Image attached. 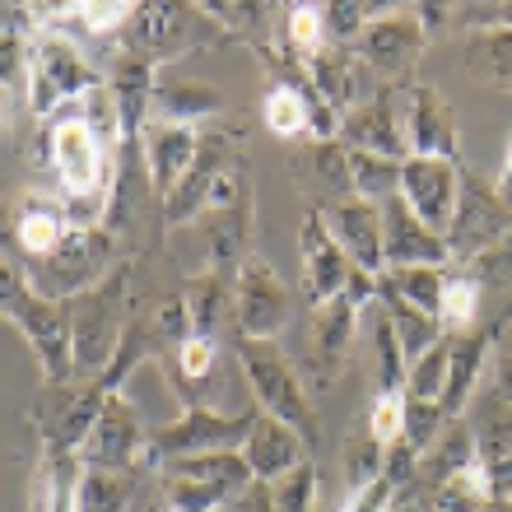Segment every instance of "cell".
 Segmentation results:
<instances>
[{
    "label": "cell",
    "mask_w": 512,
    "mask_h": 512,
    "mask_svg": "<svg viewBox=\"0 0 512 512\" xmlns=\"http://www.w3.org/2000/svg\"><path fill=\"white\" fill-rule=\"evenodd\" d=\"M489 368H494V396H499V401H512V322L494 326Z\"/></svg>",
    "instance_id": "cell-52"
},
{
    "label": "cell",
    "mask_w": 512,
    "mask_h": 512,
    "mask_svg": "<svg viewBox=\"0 0 512 512\" xmlns=\"http://www.w3.org/2000/svg\"><path fill=\"white\" fill-rule=\"evenodd\" d=\"M154 70H159V66H154L149 56L131 52V47H122V52L112 56L108 89H112V98H117V112H122L126 140H131V135H140L149 126V112H154V89H159Z\"/></svg>",
    "instance_id": "cell-26"
},
{
    "label": "cell",
    "mask_w": 512,
    "mask_h": 512,
    "mask_svg": "<svg viewBox=\"0 0 512 512\" xmlns=\"http://www.w3.org/2000/svg\"><path fill=\"white\" fill-rule=\"evenodd\" d=\"M294 182L312 196V210H331L336 201L354 196L350 182V149L340 140H308L303 149H294Z\"/></svg>",
    "instance_id": "cell-24"
},
{
    "label": "cell",
    "mask_w": 512,
    "mask_h": 512,
    "mask_svg": "<svg viewBox=\"0 0 512 512\" xmlns=\"http://www.w3.org/2000/svg\"><path fill=\"white\" fill-rule=\"evenodd\" d=\"M126 289H131L126 270H112L98 289L70 298V317H75V378L80 382H98L108 373L112 359H117V350H122V336L131 326L122 317Z\"/></svg>",
    "instance_id": "cell-6"
},
{
    "label": "cell",
    "mask_w": 512,
    "mask_h": 512,
    "mask_svg": "<svg viewBox=\"0 0 512 512\" xmlns=\"http://www.w3.org/2000/svg\"><path fill=\"white\" fill-rule=\"evenodd\" d=\"M396 508H401V494H396V485H391L387 475L364 489H350L345 503H340V512H396Z\"/></svg>",
    "instance_id": "cell-51"
},
{
    "label": "cell",
    "mask_w": 512,
    "mask_h": 512,
    "mask_svg": "<svg viewBox=\"0 0 512 512\" xmlns=\"http://www.w3.org/2000/svg\"><path fill=\"white\" fill-rule=\"evenodd\" d=\"M308 447H312L308 438L294 433L289 424H280V419H270V415H256L252 433H247V443H243V457H247V466H252L256 485H275V480H284L294 466L308 461Z\"/></svg>",
    "instance_id": "cell-25"
},
{
    "label": "cell",
    "mask_w": 512,
    "mask_h": 512,
    "mask_svg": "<svg viewBox=\"0 0 512 512\" xmlns=\"http://www.w3.org/2000/svg\"><path fill=\"white\" fill-rule=\"evenodd\" d=\"M350 182H354V196L387 205L391 196H401V163L350 149Z\"/></svg>",
    "instance_id": "cell-43"
},
{
    "label": "cell",
    "mask_w": 512,
    "mask_h": 512,
    "mask_svg": "<svg viewBox=\"0 0 512 512\" xmlns=\"http://www.w3.org/2000/svg\"><path fill=\"white\" fill-rule=\"evenodd\" d=\"M182 298H187L196 336H215L219 322L229 317L233 298H238V280L219 275V270H201V275H191V280L182 284Z\"/></svg>",
    "instance_id": "cell-34"
},
{
    "label": "cell",
    "mask_w": 512,
    "mask_h": 512,
    "mask_svg": "<svg viewBox=\"0 0 512 512\" xmlns=\"http://www.w3.org/2000/svg\"><path fill=\"white\" fill-rule=\"evenodd\" d=\"M461 270H466L480 289H512V238L499 243V247H489V252H480Z\"/></svg>",
    "instance_id": "cell-49"
},
{
    "label": "cell",
    "mask_w": 512,
    "mask_h": 512,
    "mask_svg": "<svg viewBox=\"0 0 512 512\" xmlns=\"http://www.w3.org/2000/svg\"><path fill=\"white\" fill-rule=\"evenodd\" d=\"M443 280H447V270H433V266H405V270H382V275H378L382 289H391L396 298H405L410 308L429 312V317H438V303H443Z\"/></svg>",
    "instance_id": "cell-41"
},
{
    "label": "cell",
    "mask_w": 512,
    "mask_h": 512,
    "mask_svg": "<svg viewBox=\"0 0 512 512\" xmlns=\"http://www.w3.org/2000/svg\"><path fill=\"white\" fill-rule=\"evenodd\" d=\"M340 466H345V485L350 489L373 485V480H382V471H387V443L373 433L368 415L354 419L350 433H345V443H340Z\"/></svg>",
    "instance_id": "cell-35"
},
{
    "label": "cell",
    "mask_w": 512,
    "mask_h": 512,
    "mask_svg": "<svg viewBox=\"0 0 512 512\" xmlns=\"http://www.w3.org/2000/svg\"><path fill=\"white\" fill-rule=\"evenodd\" d=\"M466 75L489 89H508L512 94V28H485V33H466Z\"/></svg>",
    "instance_id": "cell-33"
},
{
    "label": "cell",
    "mask_w": 512,
    "mask_h": 512,
    "mask_svg": "<svg viewBox=\"0 0 512 512\" xmlns=\"http://www.w3.org/2000/svg\"><path fill=\"white\" fill-rule=\"evenodd\" d=\"M489 508H494V489H489L480 461L457 475H447L443 485L424 499V512H489Z\"/></svg>",
    "instance_id": "cell-38"
},
{
    "label": "cell",
    "mask_w": 512,
    "mask_h": 512,
    "mask_svg": "<svg viewBox=\"0 0 512 512\" xmlns=\"http://www.w3.org/2000/svg\"><path fill=\"white\" fill-rule=\"evenodd\" d=\"M494 508H499V512H512V499H503V503H494Z\"/></svg>",
    "instance_id": "cell-55"
},
{
    "label": "cell",
    "mask_w": 512,
    "mask_h": 512,
    "mask_svg": "<svg viewBox=\"0 0 512 512\" xmlns=\"http://www.w3.org/2000/svg\"><path fill=\"white\" fill-rule=\"evenodd\" d=\"M201 126H177V122H159L149 117V126L140 131V149H145V173H149V187L159 201L173 196V187L187 177V168L196 163L201 154Z\"/></svg>",
    "instance_id": "cell-22"
},
{
    "label": "cell",
    "mask_w": 512,
    "mask_h": 512,
    "mask_svg": "<svg viewBox=\"0 0 512 512\" xmlns=\"http://www.w3.org/2000/svg\"><path fill=\"white\" fill-rule=\"evenodd\" d=\"M466 466H475V429H471V415H457V419H447V429L419 457V503L429 499L447 475L466 471Z\"/></svg>",
    "instance_id": "cell-30"
},
{
    "label": "cell",
    "mask_w": 512,
    "mask_h": 512,
    "mask_svg": "<svg viewBox=\"0 0 512 512\" xmlns=\"http://www.w3.org/2000/svg\"><path fill=\"white\" fill-rule=\"evenodd\" d=\"M219 364V340L215 336H191L182 340V350L173 354V368L182 382H205Z\"/></svg>",
    "instance_id": "cell-47"
},
{
    "label": "cell",
    "mask_w": 512,
    "mask_h": 512,
    "mask_svg": "<svg viewBox=\"0 0 512 512\" xmlns=\"http://www.w3.org/2000/svg\"><path fill=\"white\" fill-rule=\"evenodd\" d=\"M494 350V326H475L466 336H452V364H447V391H443V415L457 419L471 410V396L480 387V373Z\"/></svg>",
    "instance_id": "cell-29"
},
{
    "label": "cell",
    "mask_w": 512,
    "mask_h": 512,
    "mask_svg": "<svg viewBox=\"0 0 512 512\" xmlns=\"http://www.w3.org/2000/svg\"><path fill=\"white\" fill-rule=\"evenodd\" d=\"M270 499H275V512H317V499H322V471L303 461L294 471L270 485Z\"/></svg>",
    "instance_id": "cell-45"
},
{
    "label": "cell",
    "mask_w": 512,
    "mask_h": 512,
    "mask_svg": "<svg viewBox=\"0 0 512 512\" xmlns=\"http://www.w3.org/2000/svg\"><path fill=\"white\" fill-rule=\"evenodd\" d=\"M391 5H378V0H331L322 5V24H326V42L336 47H354V42L368 33L373 19H382Z\"/></svg>",
    "instance_id": "cell-42"
},
{
    "label": "cell",
    "mask_w": 512,
    "mask_h": 512,
    "mask_svg": "<svg viewBox=\"0 0 512 512\" xmlns=\"http://www.w3.org/2000/svg\"><path fill=\"white\" fill-rule=\"evenodd\" d=\"M405 140H410V154H419V159L461 163L457 112L443 98V89H433V84L405 89Z\"/></svg>",
    "instance_id": "cell-18"
},
{
    "label": "cell",
    "mask_w": 512,
    "mask_h": 512,
    "mask_svg": "<svg viewBox=\"0 0 512 512\" xmlns=\"http://www.w3.org/2000/svg\"><path fill=\"white\" fill-rule=\"evenodd\" d=\"M447 364H452V336H447L443 345H433L424 359H415V364H410V373H405V401H433V405H443Z\"/></svg>",
    "instance_id": "cell-44"
},
{
    "label": "cell",
    "mask_w": 512,
    "mask_h": 512,
    "mask_svg": "<svg viewBox=\"0 0 512 512\" xmlns=\"http://www.w3.org/2000/svg\"><path fill=\"white\" fill-rule=\"evenodd\" d=\"M94 89H103V75L84 61L80 47L56 28H38L28 42V112L52 117L61 103H84Z\"/></svg>",
    "instance_id": "cell-4"
},
{
    "label": "cell",
    "mask_w": 512,
    "mask_h": 512,
    "mask_svg": "<svg viewBox=\"0 0 512 512\" xmlns=\"http://www.w3.org/2000/svg\"><path fill=\"white\" fill-rule=\"evenodd\" d=\"M401 201L410 205L433 233L447 238V224H452L457 201H461V163L410 154V159L401 163Z\"/></svg>",
    "instance_id": "cell-17"
},
{
    "label": "cell",
    "mask_w": 512,
    "mask_h": 512,
    "mask_svg": "<svg viewBox=\"0 0 512 512\" xmlns=\"http://www.w3.org/2000/svg\"><path fill=\"white\" fill-rule=\"evenodd\" d=\"M70 14L75 19H84V28L89 33H98V38H112V33H126L135 19V5H126V0H103V5H70Z\"/></svg>",
    "instance_id": "cell-48"
},
{
    "label": "cell",
    "mask_w": 512,
    "mask_h": 512,
    "mask_svg": "<svg viewBox=\"0 0 512 512\" xmlns=\"http://www.w3.org/2000/svg\"><path fill=\"white\" fill-rule=\"evenodd\" d=\"M135 471H98L84 466L75 480V512H126L135 499Z\"/></svg>",
    "instance_id": "cell-37"
},
{
    "label": "cell",
    "mask_w": 512,
    "mask_h": 512,
    "mask_svg": "<svg viewBox=\"0 0 512 512\" xmlns=\"http://www.w3.org/2000/svg\"><path fill=\"white\" fill-rule=\"evenodd\" d=\"M508 238H512V205L499 196V182L461 168V201L452 224H447L452 266H466V261H475L489 247L508 243Z\"/></svg>",
    "instance_id": "cell-11"
},
{
    "label": "cell",
    "mask_w": 512,
    "mask_h": 512,
    "mask_svg": "<svg viewBox=\"0 0 512 512\" xmlns=\"http://www.w3.org/2000/svg\"><path fill=\"white\" fill-rule=\"evenodd\" d=\"M0 303H5L10 326L28 340V350L38 354L42 378L47 382H75V317H70V303H56V298L38 294L14 252H5Z\"/></svg>",
    "instance_id": "cell-1"
},
{
    "label": "cell",
    "mask_w": 512,
    "mask_h": 512,
    "mask_svg": "<svg viewBox=\"0 0 512 512\" xmlns=\"http://www.w3.org/2000/svg\"><path fill=\"white\" fill-rule=\"evenodd\" d=\"M480 284L466 275L461 266H447V280H443V303H438V322H443L447 336H466L480 326Z\"/></svg>",
    "instance_id": "cell-39"
},
{
    "label": "cell",
    "mask_w": 512,
    "mask_h": 512,
    "mask_svg": "<svg viewBox=\"0 0 512 512\" xmlns=\"http://www.w3.org/2000/svg\"><path fill=\"white\" fill-rule=\"evenodd\" d=\"M205 10L191 5H135V19L126 28V47L140 56L159 61H177L196 47V28H201Z\"/></svg>",
    "instance_id": "cell-19"
},
{
    "label": "cell",
    "mask_w": 512,
    "mask_h": 512,
    "mask_svg": "<svg viewBox=\"0 0 512 512\" xmlns=\"http://www.w3.org/2000/svg\"><path fill=\"white\" fill-rule=\"evenodd\" d=\"M447 429V415H443V405H433V401H405V433H401V443H410L424 457L433 447V438Z\"/></svg>",
    "instance_id": "cell-46"
},
{
    "label": "cell",
    "mask_w": 512,
    "mask_h": 512,
    "mask_svg": "<svg viewBox=\"0 0 512 512\" xmlns=\"http://www.w3.org/2000/svg\"><path fill=\"white\" fill-rule=\"evenodd\" d=\"M163 512H173V508H163Z\"/></svg>",
    "instance_id": "cell-56"
},
{
    "label": "cell",
    "mask_w": 512,
    "mask_h": 512,
    "mask_svg": "<svg viewBox=\"0 0 512 512\" xmlns=\"http://www.w3.org/2000/svg\"><path fill=\"white\" fill-rule=\"evenodd\" d=\"M149 433L140 410L126 401L122 391H108V401L98 410L94 429L84 438L80 447V466H98V471H159V461H154V447H149Z\"/></svg>",
    "instance_id": "cell-10"
},
{
    "label": "cell",
    "mask_w": 512,
    "mask_h": 512,
    "mask_svg": "<svg viewBox=\"0 0 512 512\" xmlns=\"http://www.w3.org/2000/svg\"><path fill=\"white\" fill-rule=\"evenodd\" d=\"M354 70H359V56L354 47H336V42H326L317 61H308V80L317 84V94L331 103V108L345 117L350 112V98H354Z\"/></svg>",
    "instance_id": "cell-36"
},
{
    "label": "cell",
    "mask_w": 512,
    "mask_h": 512,
    "mask_svg": "<svg viewBox=\"0 0 512 512\" xmlns=\"http://www.w3.org/2000/svg\"><path fill=\"white\" fill-rule=\"evenodd\" d=\"M340 145L359 149V154H378V159H410V140L405 126L396 122V84H382L378 94L350 108L340 117Z\"/></svg>",
    "instance_id": "cell-20"
},
{
    "label": "cell",
    "mask_w": 512,
    "mask_h": 512,
    "mask_svg": "<svg viewBox=\"0 0 512 512\" xmlns=\"http://www.w3.org/2000/svg\"><path fill=\"white\" fill-rule=\"evenodd\" d=\"M322 47H326L322 5H289L280 19V52L294 56L298 66H308V61H317Z\"/></svg>",
    "instance_id": "cell-40"
},
{
    "label": "cell",
    "mask_w": 512,
    "mask_h": 512,
    "mask_svg": "<svg viewBox=\"0 0 512 512\" xmlns=\"http://www.w3.org/2000/svg\"><path fill=\"white\" fill-rule=\"evenodd\" d=\"M298 261H303V294H308V308H322L331 298L345 294V284L354 275V261L345 256V247L336 243V233L326 229L322 210H308L303 215V229H298Z\"/></svg>",
    "instance_id": "cell-16"
},
{
    "label": "cell",
    "mask_w": 512,
    "mask_h": 512,
    "mask_svg": "<svg viewBox=\"0 0 512 512\" xmlns=\"http://www.w3.org/2000/svg\"><path fill=\"white\" fill-rule=\"evenodd\" d=\"M108 401L103 382H47L38 396V405L28 410V424L42 438V447L52 452H66V457H80L84 438L94 429L98 410Z\"/></svg>",
    "instance_id": "cell-12"
},
{
    "label": "cell",
    "mask_w": 512,
    "mask_h": 512,
    "mask_svg": "<svg viewBox=\"0 0 512 512\" xmlns=\"http://www.w3.org/2000/svg\"><path fill=\"white\" fill-rule=\"evenodd\" d=\"M326 215V229L336 233V243L345 247L359 270L368 275H382L387 270V252H382V205L378 201H364V196H345L336 201Z\"/></svg>",
    "instance_id": "cell-23"
},
{
    "label": "cell",
    "mask_w": 512,
    "mask_h": 512,
    "mask_svg": "<svg viewBox=\"0 0 512 512\" xmlns=\"http://www.w3.org/2000/svg\"><path fill=\"white\" fill-rule=\"evenodd\" d=\"M70 229H75V224H70L66 205L56 201V196H38V191H28L24 205H19V215H14V252L24 256V261L52 256L56 247L66 243Z\"/></svg>",
    "instance_id": "cell-28"
},
{
    "label": "cell",
    "mask_w": 512,
    "mask_h": 512,
    "mask_svg": "<svg viewBox=\"0 0 512 512\" xmlns=\"http://www.w3.org/2000/svg\"><path fill=\"white\" fill-rule=\"evenodd\" d=\"M378 308L387 312V322H391V331H396V345H401L405 364L424 359L433 345H443V340H447V331H443V322H438V317L410 308L405 298H396L391 289H382V284H378Z\"/></svg>",
    "instance_id": "cell-31"
},
{
    "label": "cell",
    "mask_w": 512,
    "mask_h": 512,
    "mask_svg": "<svg viewBox=\"0 0 512 512\" xmlns=\"http://www.w3.org/2000/svg\"><path fill=\"white\" fill-rule=\"evenodd\" d=\"M238 512H275V499H270V485H252L238 503Z\"/></svg>",
    "instance_id": "cell-53"
},
{
    "label": "cell",
    "mask_w": 512,
    "mask_h": 512,
    "mask_svg": "<svg viewBox=\"0 0 512 512\" xmlns=\"http://www.w3.org/2000/svg\"><path fill=\"white\" fill-rule=\"evenodd\" d=\"M499 196L512 205V135H508V149H503V168H499Z\"/></svg>",
    "instance_id": "cell-54"
},
{
    "label": "cell",
    "mask_w": 512,
    "mask_h": 512,
    "mask_svg": "<svg viewBox=\"0 0 512 512\" xmlns=\"http://www.w3.org/2000/svg\"><path fill=\"white\" fill-rule=\"evenodd\" d=\"M489 512H499V508H489Z\"/></svg>",
    "instance_id": "cell-57"
},
{
    "label": "cell",
    "mask_w": 512,
    "mask_h": 512,
    "mask_svg": "<svg viewBox=\"0 0 512 512\" xmlns=\"http://www.w3.org/2000/svg\"><path fill=\"white\" fill-rule=\"evenodd\" d=\"M256 415L261 410H243V415H224V410H210L201 401H187L182 419L163 424V429L149 433V447H154V461L159 471L168 461H187V457H210V452H238L252 433Z\"/></svg>",
    "instance_id": "cell-9"
},
{
    "label": "cell",
    "mask_w": 512,
    "mask_h": 512,
    "mask_svg": "<svg viewBox=\"0 0 512 512\" xmlns=\"http://www.w3.org/2000/svg\"><path fill=\"white\" fill-rule=\"evenodd\" d=\"M47 154H52V173L66 196L70 224L75 229H94V210L108 205V145L84 122V112L56 117L47 126Z\"/></svg>",
    "instance_id": "cell-2"
},
{
    "label": "cell",
    "mask_w": 512,
    "mask_h": 512,
    "mask_svg": "<svg viewBox=\"0 0 512 512\" xmlns=\"http://www.w3.org/2000/svg\"><path fill=\"white\" fill-rule=\"evenodd\" d=\"M233 317H238V340H275L294 317V289L284 275L270 266L266 256H247L238 270V298H233Z\"/></svg>",
    "instance_id": "cell-14"
},
{
    "label": "cell",
    "mask_w": 512,
    "mask_h": 512,
    "mask_svg": "<svg viewBox=\"0 0 512 512\" xmlns=\"http://www.w3.org/2000/svg\"><path fill=\"white\" fill-rule=\"evenodd\" d=\"M108 261H112V233L108 229H70L66 243L56 247L52 256L19 261V266H24V275L33 280L38 294L66 303V298H80V294H89V289H98V284L108 280Z\"/></svg>",
    "instance_id": "cell-7"
},
{
    "label": "cell",
    "mask_w": 512,
    "mask_h": 512,
    "mask_svg": "<svg viewBox=\"0 0 512 512\" xmlns=\"http://www.w3.org/2000/svg\"><path fill=\"white\" fill-rule=\"evenodd\" d=\"M238 159H243V154H238V135L233 131L201 135V154H196V163H191L187 177L173 187V196L163 201V224H168V229H182V224H191V219H201L205 210H210V201H215L219 182L229 177V168Z\"/></svg>",
    "instance_id": "cell-15"
},
{
    "label": "cell",
    "mask_w": 512,
    "mask_h": 512,
    "mask_svg": "<svg viewBox=\"0 0 512 512\" xmlns=\"http://www.w3.org/2000/svg\"><path fill=\"white\" fill-rule=\"evenodd\" d=\"M382 252H387V270H405V266L447 270L452 266L447 238L433 233L401 196H391V201L382 205Z\"/></svg>",
    "instance_id": "cell-21"
},
{
    "label": "cell",
    "mask_w": 512,
    "mask_h": 512,
    "mask_svg": "<svg viewBox=\"0 0 512 512\" xmlns=\"http://www.w3.org/2000/svg\"><path fill=\"white\" fill-rule=\"evenodd\" d=\"M368 424H373V433H378L387 447L401 443V433H405V391H378L373 405H368Z\"/></svg>",
    "instance_id": "cell-50"
},
{
    "label": "cell",
    "mask_w": 512,
    "mask_h": 512,
    "mask_svg": "<svg viewBox=\"0 0 512 512\" xmlns=\"http://www.w3.org/2000/svg\"><path fill=\"white\" fill-rule=\"evenodd\" d=\"M424 47H429V28H424L419 10L415 5H391L382 19L368 24L364 38L354 42V56L368 70H378L387 84H405L410 89V75H415Z\"/></svg>",
    "instance_id": "cell-13"
},
{
    "label": "cell",
    "mask_w": 512,
    "mask_h": 512,
    "mask_svg": "<svg viewBox=\"0 0 512 512\" xmlns=\"http://www.w3.org/2000/svg\"><path fill=\"white\" fill-rule=\"evenodd\" d=\"M475 461L494 489V503L512 499V401L494 396V405L475 419Z\"/></svg>",
    "instance_id": "cell-27"
},
{
    "label": "cell",
    "mask_w": 512,
    "mask_h": 512,
    "mask_svg": "<svg viewBox=\"0 0 512 512\" xmlns=\"http://www.w3.org/2000/svg\"><path fill=\"white\" fill-rule=\"evenodd\" d=\"M252 466L243 452H210L163 466V508L173 512H219L243 503L252 489Z\"/></svg>",
    "instance_id": "cell-5"
},
{
    "label": "cell",
    "mask_w": 512,
    "mask_h": 512,
    "mask_svg": "<svg viewBox=\"0 0 512 512\" xmlns=\"http://www.w3.org/2000/svg\"><path fill=\"white\" fill-rule=\"evenodd\" d=\"M378 303V275L354 266L345 294L312 308V387L326 391L340 378V368L350 359V345L359 336V312Z\"/></svg>",
    "instance_id": "cell-8"
},
{
    "label": "cell",
    "mask_w": 512,
    "mask_h": 512,
    "mask_svg": "<svg viewBox=\"0 0 512 512\" xmlns=\"http://www.w3.org/2000/svg\"><path fill=\"white\" fill-rule=\"evenodd\" d=\"M238 364H243V378L247 387H252V401L261 415L280 419V424H289L294 433H303V438H317V405H312L308 396V382H303V373H298L289 359H284V350L275 345V340H238Z\"/></svg>",
    "instance_id": "cell-3"
},
{
    "label": "cell",
    "mask_w": 512,
    "mask_h": 512,
    "mask_svg": "<svg viewBox=\"0 0 512 512\" xmlns=\"http://www.w3.org/2000/svg\"><path fill=\"white\" fill-rule=\"evenodd\" d=\"M224 112V94L215 84H191V80H168L154 89V117L177 126H201L205 117Z\"/></svg>",
    "instance_id": "cell-32"
}]
</instances>
